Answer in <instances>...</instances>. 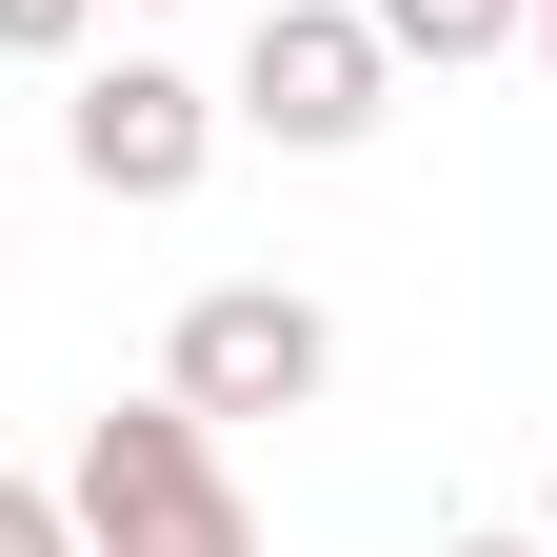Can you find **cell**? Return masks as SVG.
<instances>
[{"label":"cell","mask_w":557,"mask_h":557,"mask_svg":"<svg viewBox=\"0 0 557 557\" xmlns=\"http://www.w3.org/2000/svg\"><path fill=\"white\" fill-rule=\"evenodd\" d=\"M60 498H81V557H259V518H239L220 418H199V398H120Z\"/></svg>","instance_id":"1"},{"label":"cell","mask_w":557,"mask_h":557,"mask_svg":"<svg viewBox=\"0 0 557 557\" xmlns=\"http://www.w3.org/2000/svg\"><path fill=\"white\" fill-rule=\"evenodd\" d=\"M379 100H398V40L359 0H259V60H239L220 120H259L278 160H338V139H379Z\"/></svg>","instance_id":"2"},{"label":"cell","mask_w":557,"mask_h":557,"mask_svg":"<svg viewBox=\"0 0 557 557\" xmlns=\"http://www.w3.org/2000/svg\"><path fill=\"white\" fill-rule=\"evenodd\" d=\"M319 379H338V319L299 278H199L180 338H160V398H199V418H299Z\"/></svg>","instance_id":"3"},{"label":"cell","mask_w":557,"mask_h":557,"mask_svg":"<svg viewBox=\"0 0 557 557\" xmlns=\"http://www.w3.org/2000/svg\"><path fill=\"white\" fill-rule=\"evenodd\" d=\"M60 160H81L100 199H199V160H220V81H180V60H100V81L60 100Z\"/></svg>","instance_id":"4"},{"label":"cell","mask_w":557,"mask_h":557,"mask_svg":"<svg viewBox=\"0 0 557 557\" xmlns=\"http://www.w3.org/2000/svg\"><path fill=\"white\" fill-rule=\"evenodd\" d=\"M359 21H379L398 60H438V81H458V60H498V40H537V0H359Z\"/></svg>","instance_id":"5"},{"label":"cell","mask_w":557,"mask_h":557,"mask_svg":"<svg viewBox=\"0 0 557 557\" xmlns=\"http://www.w3.org/2000/svg\"><path fill=\"white\" fill-rule=\"evenodd\" d=\"M0 557H81V498H40V478H0Z\"/></svg>","instance_id":"6"},{"label":"cell","mask_w":557,"mask_h":557,"mask_svg":"<svg viewBox=\"0 0 557 557\" xmlns=\"http://www.w3.org/2000/svg\"><path fill=\"white\" fill-rule=\"evenodd\" d=\"M81 21L100 0H0V60H81Z\"/></svg>","instance_id":"7"},{"label":"cell","mask_w":557,"mask_h":557,"mask_svg":"<svg viewBox=\"0 0 557 557\" xmlns=\"http://www.w3.org/2000/svg\"><path fill=\"white\" fill-rule=\"evenodd\" d=\"M438 557H557V537H438Z\"/></svg>","instance_id":"8"},{"label":"cell","mask_w":557,"mask_h":557,"mask_svg":"<svg viewBox=\"0 0 557 557\" xmlns=\"http://www.w3.org/2000/svg\"><path fill=\"white\" fill-rule=\"evenodd\" d=\"M537 537H557V478H537Z\"/></svg>","instance_id":"9"},{"label":"cell","mask_w":557,"mask_h":557,"mask_svg":"<svg viewBox=\"0 0 557 557\" xmlns=\"http://www.w3.org/2000/svg\"><path fill=\"white\" fill-rule=\"evenodd\" d=\"M537 60H557V0H537Z\"/></svg>","instance_id":"10"}]
</instances>
